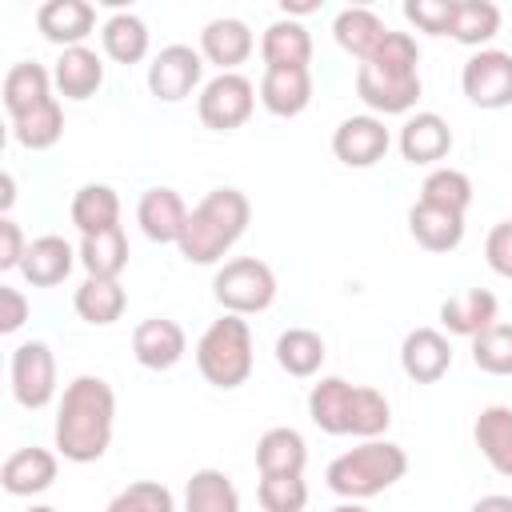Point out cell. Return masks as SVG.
I'll return each instance as SVG.
<instances>
[{
  "instance_id": "cell-35",
  "label": "cell",
  "mask_w": 512,
  "mask_h": 512,
  "mask_svg": "<svg viewBox=\"0 0 512 512\" xmlns=\"http://www.w3.org/2000/svg\"><path fill=\"white\" fill-rule=\"evenodd\" d=\"M72 308H76V316H80L84 324L104 328V324H116V320L124 316L128 296H124L120 280H92V276H88V280L76 288Z\"/></svg>"
},
{
  "instance_id": "cell-12",
  "label": "cell",
  "mask_w": 512,
  "mask_h": 512,
  "mask_svg": "<svg viewBox=\"0 0 512 512\" xmlns=\"http://www.w3.org/2000/svg\"><path fill=\"white\" fill-rule=\"evenodd\" d=\"M392 148V132L384 128L380 116L364 112V116H348L336 124L332 132V156L344 168H372L384 160V152Z\"/></svg>"
},
{
  "instance_id": "cell-48",
  "label": "cell",
  "mask_w": 512,
  "mask_h": 512,
  "mask_svg": "<svg viewBox=\"0 0 512 512\" xmlns=\"http://www.w3.org/2000/svg\"><path fill=\"white\" fill-rule=\"evenodd\" d=\"M332 512H368V508H364L360 500H344V504H336Z\"/></svg>"
},
{
  "instance_id": "cell-46",
  "label": "cell",
  "mask_w": 512,
  "mask_h": 512,
  "mask_svg": "<svg viewBox=\"0 0 512 512\" xmlns=\"http://www.w3.org/2000/svg\"><path fill=\"white\" fill-rule=\"evenodd\" d=\"M472 512H512V496H504V492L480 496V500L472 504Z\"/></svg>"
},
{
  "instance_id": "cell-14",
  "label": "cell",
  "mask_w": 512,
  "mask_h": 512,
  "mask_svg": "<svg viewBox=\"0 0 512 512\" xmlns=\"http://www.w3.org/2000/svg\"><path fill=\"white\" fill-rule=\"evenodd\" d=\"M396 144H400V156L412 168H432L452 152V128L440 112H416L400 124Z\"/></svg>"
},
{
  "instance_id": "cell-6",
  "label": "cell",
  "mask_w": 512,
  "mask_h": 512,
  "mask_svg": "<svg viewBox=\"0 0 512 512\" xmlns=\"http://www.w3.org/2000/svg\"><path fill=\"white\" fill-rule=\"evenodd\" d=\"M196 368L212 388H240L252 376V328L244 316L224 312L196 340Z\"/></svg>"
},
{
  "instance_id": "cell-3",
  "label": "cell",
  "mask_w": 512,
  "mask_h": 512,
  "mask_svg": "<svg viewBox=\"0 0 512 512\" xmlns=\"http://www.w3.org/2000/svg\"><path fill=\"white\" fill-rule=\"evenodd\" d=\"M308 416L328 436L376 440L392 424V404L380 388L348 384L344 376H320L308 392Z\"/></svg>"
},
{
  "instance_id": "cell-34",
  "label": "cell",
  "mask_w": 512,
  "mask_h": 512,
  "mask_svg": "<svg viewBox=\"0 0 512 512\" xmlns=\"http://www.w3.org/2000/svg\"><path fill=\"white\" fill-rule=\"evenodd\" d=\"M80 264L92 280H120V272L128 268V236L124 228H108L96 236L80 240Z\"/></svg>"
},
{
  "instance_id": "cell-42",
  "label": "cell",
  "mask_w": 512,
  "mask_h": 512,
  "mask_svg": "<svg viewBox=\"0 0 512 512\" xmlns=\"http://www.w3.org/2000/svg\"><path fill=\"white\" fill-rule=\"evenodd\" d=\"M404 16H408V24H416L428 36H448L452 16H456V0H408Z\"/></svg>"
},
{
  "instance_id": "cell-21",
  "label": "cell",
  "mask_w": 512,
  "mask_h": 512,
  "mask_svg": "<svg viewBox=\"0 0 512 512\" xmlns=\"http://www.w3.org/2000/svg\"><path fill=\"white\" fill-rule=\"evenodd\" d=\"M76 260H80V252H76L64 236L48 232V236L28 240V252H24L20 272H24V280H28L32 288H56V284L68 280V272H72Z\"/></svg>"
},
{
  "instance_id": "cell-10",
  "label": "cell",
  "mask_w": 512,
  "mask_h": 512,
  "mask_svg": "<svg viewBox=\"0 0 512 512\" xmlns=\"http://www.w3.org/2000/svg\"><path fill=\"white\" fill-rule=\"evenodd\" d=\"M460 88L468 96V104L496 112L512 104V52L500 48H480L464 60L460 68Z\"/></svg>"
},
{
  "instance_id": "cell-15",
  "label": "cell",
  "mask_w": 512,
  "mask_h": 512,
  "mask_svg": "<svg viewBox=\"0 0 512 512\" xmlns=\"http://www.w3.org/2000/svg\"><path fill=\"white\" fill-rule=\"evenodd\" d=\"M188 204H184V196L176 192V188H148L144 196H140V204H136V224H140V232L148 236V240H156V244H180V236H184V224H188Z\"/></svg>"
},
{
  "instance_id": "cell-11",
  "label": "cell",
  "mask_w": 512,
  "mask_h": 512,
  "mask_svg": "<svg viewBox=\"0 0 512 512\" xmlns=\"http://www.w3.org/2000/svg\"><path fill=\"white\" fill-rule=\"evenodd\" d=\"M204 76V56L192 44H168L152 56L148 64V92L164 104H176L184 96H192V88Z\"/></svg>"
},
{
  "instance_id": "cell-24",
  "label": "cell",
  "mask_w": 512,
  "mask_h": 512,
  "mask_svg": "<svg viewBox=\"0 0 512 512\" xmlns=\"http://www.w3.org/2000/svg\"><path fill=\"white\" fill-rule=\"evenodd\" d=\"M260 56L264 68H308L312 60V32L300 20H272L260 36Z\"/></svg>"
},
{
  "instance_id": "cell-39",
  "label": "cell",
  "mask_w": 512,
  "mask_h": 512,
  "mask_svg": "<svg viewBox=\"0 0 512 512\" xmlns=\"http://www.w3.org/2000/svg\"><path fill=\"white\" fill-rule=\"evenodd\" d=\"M472 364L488 376H512V324L496 320L480 336H472Z\"/></svg>"
},
{
  "instance_id": "cell-16",
  "label": "cell",
  "mask_w": 512,
  "mask_h": 512,
  "mask_svg": "<svg viewBox=\"0 0 512 512\" xmlns=\"http://www.w3.org/2000/svg\"><path fill=\"white\" fill-rule=\"evenodd\" d=\"M36 28L44 40L64 48H80L96 28V8L88 0H44L36 8Z\"/></svg>"
},
{
  "instance_id": "cell-30",
  "label": "cell",
  "mask_w": 512,
  "mask_h": 512,
  "mask_svg": "<svg viewBox=\"0 0 512 512\" xmlns=\"http://www.w3.org/2000/svg\"><path fill=\"white\" fill-rule=\"evenodd\" d=\"M48 96H52V72L44 64L20 60V64L8 68V76H4V108H8L12 120L32 112L36 104H44Z\"/></svg>"
},
{
  "instance_id": "cell-19",
  "label": "cell",
  "mask_w": 512,
  "mask_h": 512,
  "mask_svg": "<svg viewBox=\"0 0 512 512\" xmlns=\"http://www.w3.org/2000/svg\"><path fill=\"white\" fill-rule=\"evenodd\" d=\"M252 48H256L252 28L244 20H236V16H216L200 32V56L208 64H216L220 72H236L252 56Z\"/></svg>"
},
{
  "instance_id": "cell-4",
  "label": "cell",
  "mask_w": 512,
  "mask_h": 512,
  "mask_svg": "<svg viewBox=\"0 0 512 512\" xmlns=\"http://www.w3.org/2000/svg\"><path fill=\"white\" fill-rule=\"evenodd\" d=\"M248 220H252V204L240 188H212L188 212V224L176 248L188 264H220L232 252V244L248 232Z\"/></svg>"
},
{
  "instance_id": "cell-32",
  "label": "cell",
  "mask_w": 512,
  "mask_h": 512,
  "mask_svg": "<svg viewBox=\"0 0 512 512\" xmlns=\"http://www.w3.org/2000/svg\"><path fill=\"white\" fill-rule=\"evenodd\" d=\"M184 512H240V492L228 472L196 468L184 488Z\"/></svg>"
},
{
  "instance_id": "cell-40",
  "label": "cell",
  "mask_w": 512,
  "mask_h": 512,
  "mask_svg": "<svg viewBox=\"0 0 512 512\" xmlns=\"http://www.w3.org/2000/svg\"><path fill=\"white\" fill-rule=\"evenodd\" d=\"M104 512H176V496L160 480H136L120 488Z\"/></svg>"
},
{
  "instance_id": "cell-13",
  "label": "cell",
  "mask_w": 512,
  "mask_h": 512,
  "mask_svg": "<svg viewBox=\"0 0 512 512\" xmlns=\"http://www.w3.org/2000/svg\"><path fill=\"white\" fill-rule=\"evenodd\" d=\"M184 352H188V336H184V328H180L176 320H168V316H148V320H140V324L132 328V356H136V364L148 368V372H168V368H176V364L184 360Z\"/></svg>"
},
{
  "instance_id": "cell-17",
  "label": "cell",
  "mask_w": 512,
  "mask_h": 512,
  "mask_svg": "<svg viewBox=\"0 0 512 512\" xmlns=\"http://www.w3.org/2000/svg\"><path fill=\"white\" fill-rule=\"evenodd\" d=\"M400 368L416 384H436L452 368V344L440 328H412L400 344Z\"/></svg>"
},
{
  "instance_id": "cell-1",
  "label": "cell",
  "mask_w": 512,
  "mask_h": 512,
  "mask_svg": "<svg viewBox=\"0 0 512 512\" xmlns=\"http://www.w3.org/2000/svg\"><path fill=\"white\" fill-rule=\"evenodd\" d=\"M116 432V392L104 376H76L56 408V452L72 464H92L108 452Z\"/></svg>"
},
{
  "instance_id": "cell-25",
  "label": "cell",
  "mask_w": 512,
  "mask_h": 512,
  "mask_svg": "<svg viewBox=\"0 0 512 512\" xmlns=\"http://www.w3.org/2000/svg\"><path fill=\"white\" fill-rule=\"evenodd\" d=\"M496 312H500V300L488 292V288H468L460 296H448L440 304V324L452 332V336H480L484 328L496 324Z\"/></svg>"
},
{
  "instance_id": "cell-2",
  "label": "cell",
  "mask_w": 512,
  "mask_h": 512,
  "mask_svg": "<svg viewBox=\"0 0 512 512\" xmlns=\"http://www.w3.org/2000/svg\"><path fill=\"white\" fill-rule=\"evenodd\" d=\"M420 88V44L408 32H388L376 56L356 68V96L372 116H408Z\"/></svg>"
},
{
  "instance_id": "cell-27",
  "label": "cell",
  "mask_w": 512,
  "mask_h": 512,
  "mask_svg": "<svg viewBox=\"0 0 512 512\" xmlns=\"http://www.w3.org/2000/svg\"><path fill=\"white\" fill-rule=\"evenodd\" d=\"M388 32H392V28H388L372 8H344V12H336V20H332L336 44H340L348 56H356L360 64L376 56V48L388 40Z\"/></svg>"
},
{
  "instance_id": "cell-18",
  "label": "cell",
  "mask_w": 512,
  "mask_h": 512,
  "mask_svg": "<svg viewBox=\"0 0 512 512\" xmlns=\"http://www.w3.org/2000/svg\"><path fill=\"white\" fill-rule=\"evenodd\" d=\"M56 472H60L56 452L32 444V448H16V452L4 460L0 484H4L8 496H40V492H48V488L56 484Z\"/></svg>"
},
{
  "instance_id": "cell-37",
  "label": "cell",
  "mask_w": 512,
  "mask_h": 512,
  "mask_svg": "<svg viewBox=\"0 0 512 512\" xmlns=\"http://www.w3.org/2000/svg\"><path fill=\"white\" fill-rule=\"evenodd\" d=\"M500 32V8L492 0H456V16H452V40L464 48H484L492 36Z\"/></svg>"
},
{
  "instance_id": "cell-8",
  "label": "cell",
  "mask_w": 512,
  "mask_h": 512,
  "mask_svg": "<svg viewBox=\"0 0 512 512\" xmlns=\"http://www.w3.org/2000/svg\"><path fill=\"white\" fill-rule=\"evenodd\" d=\"M256 84L244 76V72H220L212 76L200 96H196V112H200V124L212 128V132H236L240 124H248L252 108H256Z\"/></svg>"
},
{
  "instance_id": "cell-26",
  "label": "cell",
  "mask_w": 512,
  "mask_h": 512,
  "mask_svg": "<svg viewBox=\"0 0 512 512\" xmlns=\"http://www.w3.org/2000/svg\"><path fill=\"white\" fill-rule=\"evenodd\" d=\"M472 440H476L480 456L488 460V468L512 480V408H504V404L480 408V416L472 424Z\"/></svg>"
},
{
  "instance_id": "cell-36",
  "label": "cell",
  "mask_w": 512,
  "mask_h": 512,
  "mask_svg": "<svg viewBox=\"0 0 512 512\" xmlns=\"http://www.w3.org/2000/svg\"><path fill=\"white\" fill-rule=\"evenodd\" d=\"M12 136H16V144L28 148V152L52 148V144L64 136V108H60V100L48 96V100L36 104L32 112L16 116V120H12Z\"/></svg>"
},
{
  "instance_id": "cell-33",
  "label": "cell",
  "mask_w": 512,
  "mask_h": 512,
  "mask_svg": "<svg viewBox=\"0 0 512 512\" xmlns=\"http://www.w3.org/2000/svg\"><path fill=\"white\" fill-rule=\"evenodd\" d=\"M100 44L116 64H140L148 56V24L136 12H112L100 28Z\"/></svg>"
},
{
  "instance_id": "cell-20",
  "label": "cell",
  "mask_w": 512,
  "mask_h": 512,
  "mask_svg": "<svg viewBox=\"0 0 512 512\" xmlns=\"http://www.w3.org/2000/svg\"><path fill=\"white\" fill-rule=\"evenodd\" d=\"M256 96L272 116L292 120L312 104V72L308 68H264Z\"/></svg>"
},
{
  "instance_id": "cell-9",
  "label": "cell",
  "mask_w": 512,
  "mask_h": 512,
  "mask_svg": "<svg viewBox=\"0 0 512 512\" xmlns=\"http://www.w3.org/2000/svg\"><path fill=\"white\" fill-rule=\"evenodd\" d=\"M8 376H12V396H16L20 408L40 412V408L52 404V396H56V356H52V348L44 340L16 344Z\"/></svg>"
},
{
  "instance_id": "cell-41",
  "label": "cell",
  "mask_w": 512,
  "mask_h": 512,
  "mask_svg": "<svg viewBox=\"0 0 512 512\" xmlns=\"http://www.w3.org/2000/svg\"><path fill=\"white\" fill-rule=\"evenodd\" d=\"M256 496H260L264 512H304L308 508L304 476H260Z\"/></svg>"
},
{
  "instance_id": "cell-28",
  "label": "cell",
  "mask_w": 512,
  "mask_h": 512,
  "mask_svg": "<svg viewBox=\"0 0 512 512\" xmlns=\"http://www.w3.org/2000/svg\"><path fill=\"white\" fill-rule=\"evenodd\" d=\"M408 232L424 252H452L464 240V216L416 200L408 208Z\"/></svg>"
},
{
  "instance_id": "cell-23",
  "label": "cell",
  "mask_w": 512,
  "mask_h": 512,
  "mask_svg": "<svg viewBox=\"0 0 512 512\" xmlns=\"http://www.w3.org/2000/svg\"><path fill=\"white\" fill-rule=\"evenodd\" d=\"M308 444L296 428L276 424L256 440V468L260 476H304Z\"/></svg>"
},
{
  "instance_id": "cell-7",
  "label": "cell",
  "mask_w": 512,
  "mask_h": 512,
  "mask_svg": "<svg viewBox=\"0 0 512 512\" xmlns=\"http://www.w3.org/2000/svg\"><path fill=\"white\" fill-rule=\"evenodd\" d=\"M212 296L232 316H256L276 300V272L256 256L224 260L212 276Z\"/></svg>"
},
{
  "instance_id": "cell-44",
  "label": "cell",
  "mask_w": 512,
  "mask_h": 512,
  "mask_svg": "<svg viewBox=\"0 0 512 512\" xmlns=\"http://www.w3.org/2000/svg\"><path fill=\"white\" fill-rule=\"evenodd\" d=\"M24 252H28V240L20 232V224L12 216H0V268L12 272L24 264Z\"/></svg>"
},
{
  "instance_id": "cell-49",
  "label": "cell",
  "mask_w": 512,
  "mask_h": 512,
  "mask_svg": "<svg viewBox=\"0 0 512 512\" xmlns=\"http://www.w3.org/2000/svg\"><path fill=\"white\" fill-rule=\"evenodd\" d=\"M28 512H60V508H52V504H32Z\"/></svg>"
},
{
  "instance_id": "cell-5",
  "label": "cell",
  "mask_w": 512,
  "mask_h": 512,
  "mask_svg": "<svg viewBox=\"0 0 512 512\" xmlns=\"http://www.w3.org/2000/svg\"><path fill=\"white\" fill-rule=\"evenodd\" d=\"M404 472H408V452L376 436V440H360L356 448L340 452L328 464L324 480L340 500H372L388 492L396 480H404Z\"/></svg>"
},
{
  "instance_id": "cell-29",
  "label": "cell",
  "mask_w": 512,
  "mask_h": 512,
  "mask_svg": "<svg viewBox=\"0 0 512 512\" xmlns=\"http://www.w3.org/2000/svg\"><path fill=\"white\" fill-rule=\"evenodd\" d=\"M68 216L80 228V236H96V232L120 228V196H116L112 184H84V188H76Z\"/></svg>"
},
{
  "instance_id": "cell-22",
  "label": "cell",
  "mask_w": 512,
  "mask_h": 512,
  "mask_svg": "<svg viewBox=\"0 0 512 512\" xmlns=\"http://www.w3.org/2000/svg\"><path fill=\"white\" fill-rule=\"evenodd\" d=\"M52 84H56V92H60L64 100H88V96H96L100 84H104V60H100L88 44L64 48V52L56 56Z\"/></svg>"
},
{
  "instance_id": "cell-43",
  "label": "cell",
  "mask_w": 512,
  "mask_h": 512,
  "mask_svg": "<svg viewBox=\"0 0 512 512\" xmlns=\"http://www.w3.org/2000/svg\"><path fill=\"white\" fill-rule=\"evenodd\" d=\"M484 260H488V268L496 276L512 280V220H500V224L488 228V236H484Z\"/></svg>"
},
{
  "instance_id": "cell-38",
  "label": "cell",
  "mask_w": 512,
  "mask_h": 512,
  "mask_svg": "<svg viewBox=\"0 0 512 512\" xmlns=\"http://www.w3.org/2000/svg\"><path fill=\"white\" fill-rule=\"evenodd\" d=\"M420 204H432V208L464 216L468 204H472V180L460 168H432L424 176V184H420Z\"/></svg>"
},
{
  "instance_id": "cell-47",
  "label": "cell",
  "mask_w": 512,
  "mask_h": 512,
  "mask_svg": "<svg viewBox=\"0 0 512 512\" xmlns=\"http://www.w3.org/2000/svg\"><path fill=\"white\" fill-rule=\"evenodd\" d=\"M12 200H16V176H12V172H4V176H0V212H4V216H8Z\"/></svg>"
},
{
  "instance_id": "cell-31",
  "label": "cell",
  "mask_w": 512,
  "mask_h": 512,
  "mask_svg": "<svg viewBox=\"0 0 512 512\" xmlns=\"http://www.w3.org/2000/svg\"><path fill=\"white\" fill-rule=\"evenodd\" d=\"M324 356H328L324 336L312 332V328H284V332L276 336V364H280L288 376H296V380L316 376L320 364H324Z\"/></svg>"
},
{
  "instance_id": "cell-45",
  "label": "cell",
  "mask_w": 512,
  "mask_h": 512,
  "mask_svg": "<svg viewBox=\"0 0 512 512\" xmlns=\"http://www.w3.org/2000/svg\"><path fill=\"white\" fill-rule=\"evenodd\" d=\"M24 320H28V296L12 284H0V332L12 336L24 328Z\"/></svg>"
}]
</instances>
